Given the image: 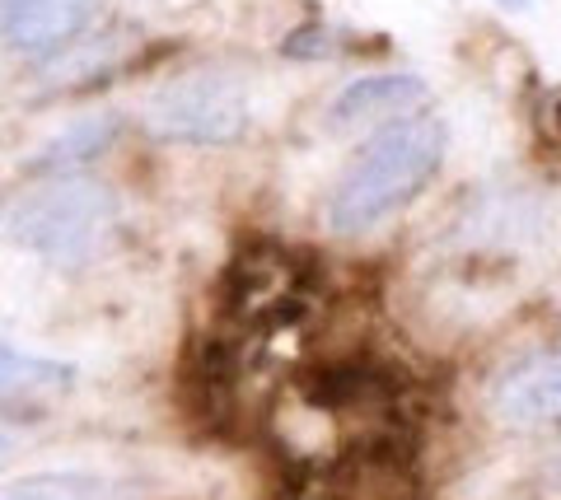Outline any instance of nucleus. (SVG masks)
Here are the masks:
<instances>
[{
	"mask_svg": "<svg viewBox=\"0 0 561 500\" xmlns=\"http://www.w3.org/2000/svg\"><path fill=\"white\" fill-rule=\"evenodd\" d=\"M445 123L440 117H393L379 127L328 197V225L337 234H365L402 211L440 174Z\"/></svg>",
	"mask_w": 561,
	"mask_h": 500,
	"instance_id": "obj_1",
	"label": "nucleus"
},
{
	"mask_svg": "<svg viewBox=\"0 0 561 500\" xmlns=\"http://www.w3.org/2000/svg\"><path fill=\"white\" fill-rule=\"evenodd\" d=\"M113 220H117L113 187L66 174L14 197L0 211V234L28 253L51 257V263H76L108 234Z\"/></svg>",
	"mask_w": 561,
	"mask_h": 500,
	"instance_id": "obj_2",
	"label": "nucleus"
},
{
	"mask_svg": "<svg viewBox=\"0 0 561 500\" xmlns=\"http://www.w3.org/2000/svg\"><path fill=\"white\" fill-rule=\"evenodd\" d=\"M146 127L179 146H230L249 131V90L225 71L183 75L146 103Z\"/></svg>",
	"mask_w": 561,
	"mask_h": 500,
	"instance_id": "obj_3",
	"label": "nucleus"
},
{
	"mask_svg": "<svg viewBox=\"0 0 561 500\" xmlns=\"http://www.w3.org/2000/svg\"><path fill=\"white\" fill-rule=\"evenodd\" d=\"M108 0H0V43L10 51L47 57L80 38Z\"/></svg>",
	"mask_w": 561,
	"mask_h": 500,
	"instance_id": "obj_4",
	"label": "nucleus"
},
{
	"mask_svg": "<svg viewBox=\"0 0 561 500\" xmlns=\"http://www.w3.org/2000/svg\"><path fill=\"white\" fill-rule=\"evenodd\" d=\"M491 411L519 430L561 426V351L519 360L515 370H505L491 388Z\"/></svg>",
	"mask_w": 561,
	"mask_h": 500,
	"instance_id": "obj_5",
	"label": "nucleus"
},
{
	"mask_svg": "<svg viewBox=\"0 0 561 500\" xmlns=\"http://www.w3.org/2000/svg\"><path fill=\"white\" fill-rule=\"evenodd\" d=\"M421 98H426V80L416 75H360L328 103V127L351 131L360 123H375V117H402Z\"/></svg>",
	"mask_w": 561,
	"mask_h": 500,
	"instance_id": "obj_6",
	"label": "nucleus"
},
{
	"mask_svg": "<svg viewBox=\"0 0 561 500\" xmlns=\"http://www.w3.org/2000/svg\"><path fill=\"white\" fill-rule=\"evenodd\" d=\"M117 131H122V117H117V113L80 117V123H70L66 131H57V136H51V141L38 150L33 168H66V164L99 160V154L117 141Z\"/></svg>",
	"mask_w": 561,
	"mask_h": 500,
	"instance_id": "obj_7",
	"label": "nucleus"
},
{
	"mask_svg": "<svg viewBox=\"0 0 561 500\" xmlns=\"http://www.w3.org/2000/svg\"><path fill=\"white\" fill-rule=\"evenodd\" d=\"M0 500H122L117 487L90 473H33L10 481Z\"/></svg>",
	"mask_w": 561,
	"mask_h": 500,
	"instance_id": "obj_8",
	"label": "nucleus"
},
{
	"mask_svg": "<svg viewBox=\"0 0 561 500\" xmlns=\"http://www.w3.org/2000/svg\"><path fill=\"white\" fill-rule=\"evenodd\" d=\"M76 370L61 365V360H43L28 356L10 341H0V398H14V393H38V388H66Z\"/></svg>",
	"mask_w": 561,
	"mask_h": 500,
	"instance_id": "obj_9",
	"label": "nucleus"
},
{
	"mask_svg": "<svg viewBox=\"0 0 561 500\" xmlns=\"http://www.w3.org/2000/svg\"><path fill=\"white\" fill-rule=\"evenodd\" d=\"M280 51H286L290 61H313V57H332V33L323 24H305L286 33V43H280Z\"/></svg>",
	"mask_w": 561,
	"mask_h": 500,
	"instance_id": "obj_10",
	"label": "nucleus"
},
{
	"mask_svg": "<svg viewBox=\"0 0 561 500\" xmlns=\"http://www.w3.org/2000/svg\"><path fill=\"white\" fill-rule=\"evenodd\" d=\"M538 136H548L552 146H561V90H548L538 98Z\"/></svg>",
	"mask_w": 561,
	"mask_h": 500,
	"instance_id": "obj_11",
	"label": "nucleus"
},
{
	"mask_svg": "<svg viewBox=\"0 0 561 500\" xmlns=\"http://www.w3.org/2000/svg\"><path fill=\"white\" fill-rule=\"evenodd\" d=\"M505 5H511V10H524V5H529V0H505Z\"/></svg>",
	"mask_w": 561,
	"mask_h": 500,
	"instance_id": "obj_12",
	"label": "nucleus"
}]
</instances>
